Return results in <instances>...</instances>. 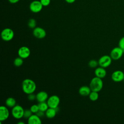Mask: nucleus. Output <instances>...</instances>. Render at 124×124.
Segmentation results:
<instances>
[{"instance_id": "5701e85b", "label": "nucleus", "mask_w": 124, "mask_h": 124, "mask_svg": "<svg viewBox=\"0 0 124 124\" xmlns=\"http://www.w3.org/2000/svg\"><path fill=\"white\" fill-rule=\"evenodd\" d=\"M98 64V62L95 60H92L88 62L89 66L91 68H95Z\"/></svg>"}, {"instance_id": "aec40b11", "label": "nucleus", "mask_w": 124, "mask_h": 124, "mask_svg": "<svg viewBox=\"0 0 124 124\" xmlns=\"http://www.w3.org/2000/svg\"><path fill=\"white\" fill-rule=\"evenodd\" d=\"M89 97L91 101H96L99 97V94L98 92L92 91L89 95Z\"/></svg>"}, {"instance_id": "72a5a7b5", "label": "nucleus", "mask_w": 124, "mask_h": 124, "mask_svg": "<svg viewBox=\"0 0 124 124\" xmlns=\"http://www.w3.org/2000/svg\"></svg>"}, {"instance_id": "c85d7f7f", "label": "nucleus", "mask_w": 124, "mask_h": 124, "mask_svg": "<svg viewBox=\"0 0 124 124\" xmlns=\"http://www.w3.org/2000/svg\"><path fill=\"white\" fill-rule=\"evenodd\" d=\"M40 118L43 117V116H44L45 115V112L41 111V110H39L36 113Z\"/></svg>"}, {"instance_id": "0eeeda50", "label": "nucleus", "mask_w": 124, "mask_h": 124, "mask_svg": "<svg viewBox=\"0 0 124 124\" xmlns=\"http://www.w3.org/2000/svg\"><path fill=\"white\" fill-rule=\"evenodd\" d=\"M124 50L119 46L113 48L110 51V56L113 60L120 59L124 54Z\"/></svg>"}, {"instance_id": "7c9ffc66", "label": "nucleus", "mask_w": 124, "mask_h": 124, "mask_svg": "<svg viewBox=\"0 0 124 124\" xmlns=\"http://www.w3.org/2000/svg\"><path fill=\"white\" fill-rule=\"evenodd\" d=\"M66 2H67V3H70V4H71V3H74L75 1H76V0H64Z\"/></svg>"}, {"instance_id": "39448f33", "label": "nucleus", "mask_w": 124, "mask_h": 124, "mask_svg": "<svg viewBox=\"0 0 124 124\" xmlns=\"http://www.w3.org/2000/svg\"><path fill=\"white\" fill-rule=\"evenodd\" d=\"M46 102L49 108H56L58 107L60 102V99L57 95H53L48 98Z\"/></svg>"}, {"instance_id": "2f4dec72", "label": "nucleus", "mask_w": 124, "mask_h": 124, "mask_svg": "<svg viewBox=\"0 0 124 124\" xmlns=\"http://www.w3.org/2000/svg\"><path fill=\"white\" fill-rule=\"evenodd\" d=\"M17 124H24V123L23 122H18Z\"/></svg>"}, {"instance_id": "bb28decb", "label": "nucleus", "mask_w": 124, "mask_h": 124, "mask_svg": "<svg viewBox=\"0 0 124 124\" xmlns=\"http://www.w3.org/2000/svg\"><path fill=\"white\" fill-rule=\"evenodd\" d=\"M43 6H48L51 2V0H40Z\"/></svg>"}, {"instance_id": "9d476101", "label": "nucleus", "mask_w": 124, "mask_h": 124, "mask_svg": "<svg viewBox=\"0 0 124 124\" xmlns=\"http://www.w3.org/2000/svg\"><path fill=\"white\" fill-rule=\"evenodd\" d=\"M46 31L41 27H37L33 29V35L38 39H43L46 36Z\"/></svg>"}, {"instance_id": "dca6fc26", "label": "nucleus", "mask_w": 124, "mask_h": 124, "mask_svg": "<svg viewBox=\"0 0 124 124\" xmlns=\"http://www.w3.org/2000/svg\"><path fill=\"white\" fill-rule=\"evenodd\" d=\"M91 91L92 90L90 87H88L87 86H83L79 88L78 92L80 95L85 96L89 95Z\"/></svg>"}, {"instance_id": "f8f14e48", "label": "nucleus", "mask_w": 124, "mask_h": 124, "mask_svg": "<svg viewBox=\"0 0 124 124\" xmlns=\"http://www.w3.org/2000/svg\"><path fill=\"white\" fill-rule=\"evenodd\" d=\"M9 111L7 108L4 106H1L0 107V122L6 120L9 116Z\"/></svg>"}, {"instance_id": "f3484780", "label": "nucleus", "mask_w": 124, "mask_h": 124, "mask_svg": "<svg viewBox=\"0 0 124 124\" xmlns=\"http://www.w3.org/2000/svg\"><path fill=\"white\" fill-rule=\"evenodd\" d=\"M57 108H49L45 112V115L46 117L49 119L54 118L56 116L57 112Z\"/></svg>"}, {"instance_id": "9b49d317", "label": "nucleus", "mask_w": 124, "mask_h": 124, "mask_svg": "<svg viewBox=\"0 0 124 124\" xmlns=\"http://www.w3.org/2000/svg\"><path fill=\"white\" fill-rule=\"evenodd\" d=\"M31 54V51L29 47L26 46H21L18 50V56L22 59H26L28 58Z\"/></svg>"}, {"instance_id": "473e14b6", "label": "nucleus", "mask_w": 124, "mask_h": 124, "mask_svg": "<svg viewBox=\"0 0 124 124\" xmlns=\"http://www.w3.org/2000/svg\"><path fill=\"white\" fill-rule=\"evenodd\" d=\"M123 81H124V79H123Z\"/></svg>"}, {"instance_id": "f257e3e1", "label": "nucleus", "mask_w": 124, "mask_h": 124, "mask_svg": "<svg viewBox=\"0 0 124 124\" xmlns=\"http://www.w3.org/2000/svg\"><path fill=\"white\" fill-rule=\"evenodd\" d=\"M36 88L35 82L29 78L24 79L22 83V89L24 93L29 94L33 93Z\"/></svg>"}, {"instance_id": "cd10ccee", "label": "nucleus", "mask_w": 124, "mask_h": 124, "mask_svg": "<svg viewBox=\"0 0 124 124\" xmlns=\"http://www.w3.org/2000/svg\"><path fill=\"white\" fill-rule=\"evenodd\" d=\"M28 99L30 101H33L36 99V95H34L33 93L28 94Z\"/></svg>"}, {"instance_id": "2eb2a0df", "label": "nucleus", "mask_w": 124, "mask_h": 124, "mask_svg": "<svg viewBox=\"0 0 124 124\" xmlns=\"http://www.w3.org/2000/svg\"><path fill=\"white\" fill-rule=\"evenodd\" d=\"M94 74L96 77L102 79L106 77L107 75V71L105 68L100 66L95 69L94 71Z\"/></svg>"}, {"instance_id": "ddd939ff", "label": "nucleus", "mask_w": 124, "mask_h": 124, "mask_svg": "<svg viewBox=\"0 0 124 124\" xmlns=\"http://www.w3.org/2000/svg\"><path fill=\"white\" fill-rule=\"evenodd\" d=\"M48 98V94L45 91L38 92L36 95V99L38 102H46Z\"/></svg>"}, {"instance_id": "393cba45", "label": "nucleus", "mask_w": 124, "mask_h": 124, "mask_svg": "<svg viewBox=\"0 0 124 124\" xmlns=\"http://www.w3.org/2000/svg\"><path fill=\"white\" fill-rule=\"evenodd\" d=\"M32 114V112L31 111V110L30 109H26L24 110V116L25 118H29L31 115Z\"/></svg>"}, {"instance_id": "a878e982", "label": "nucleus", "mask_w": 124, "mask_h": 124, "mask_svg": "<svg viewBox=\"0 0 124 124\" xmlns=\"http://www.w3.org/2000/svg\"><path fill=\"white\" fill-rule=\"evenodd\" d=\"M119 46L124 51V36L122 37L119 40L118 43Z\"/></svg>"}, {"instance_id": "1a4fd4ad", "label": "nucleus", "mask_w": 124, "mask_h": 124, "mask_svg": "<svg viewBox=\"0 0 124 124\" xmlns=\"http://www.w3.org/2000/svg\"><path fill=\"white\" fill-rule=\"evenodd\" d=\"M124 78V73L121 70H116L111 75L112 80L116 82L123 81Z\"/></svg>"}, {"instance_id": "6e6552de", "label": "nucleus", "mask_w": 124, "mask_h": 124, "mask_svg": "<svg viewBox=\"0 0 124 124\" xmlns=\"http://www.w3.org/2000/svg\"><path fill=\"white\" fill-rule=\"evenodd\" d=\"M112 58L110 56L108 55H104L101 57L98 60V64L100 66L107 68L108 67L111 63Z\"/></svg>"}, {"instance_id": "4468645a", "label": "nucleus", "mask_w": 124, "mask_h": 124, "mask_svg": "<svg viewBox=\"0 0 124 124\" xmlns=\"http://www.w3.org/2000/svg\"><path fill=\"white\" fill-rule=\"evenodd\" d=\"M36 114H32L28 119V123L29 124H41V120Z\"/></svg>"}, {"instance_id": "a211bd4d", "label": "nucleus", "mask_w": 124, "mask_h": 124, "mask_svg": "<svg viewBox=\"0 0 124 124\" xmlns=\"http://www.w3.org/2000/svg\"><path fill=\"white\" fill-rule=\"evenodd\" d=\"M5 104L7 107L9 108H13L16 105V100L13 97H8L5 101Z\"/></svg>"}, {"instance_id": "7ed1b4c3", "label": "nucleus", "mask_w": 124, "mask_h": 124, "mask_svg": "<svg viewBox=\"0 0 124 124\" xmlns=\"http://www.w3.org/2000/svg\"><path fill=\"white\" fill-rule=\"evenodd\" d=\"M24 109L19 105H16L15 107L12 108L11 112L13 117L16 119H20L23 117Z\"/></svg>"}, {"instance_id": "6ab92c4d", "label": "nucleus", "mask_w": 124, "mask_h": 124, "mask_svg": "<svg viewBox=\"0 0 124 124\" xmlns=\"http://www.w3.org/2000/svg\"><path fill=\"white\" fill-rule=\"evenodd\" d=\"M39 110L46 112V110L49 108V107L48 106V104L47 102H39V104H38Z\"/></svg>"}, {"instance_id": "423d86ee", "label": "nucleus", "mask_w": 124, "mask_h": 124, "mask_svg": "<svg viewBox=\"0 0 124 124\" xmlns=\"http://www.w3.org/2000/svg\"><path fill=\"white\" fill-rule=\"evenodd\" d=\"M43 6L40 0H35L31 1L30 4L29 8L31 12L34 13L40 12L43 9Z\"/></svg>"}, {"instance_id": "b1692460", "label": "nucleus", "mask_w": 124, "mask_h": 124, "mask_svg": "<svg viewBox=\"0 0 124 124\" xmlns=\"http://www.w3.org/2000/svg\"><path fill=\"white\" fill-rule=\"evenodd\" d=\"M30 110L32 112V113L36 114L39 110V107L38 105H33L30 108Z\"/></svg>"}, {"instance_id": "c756f323", "label": "nucleus", "mask_w": 124, "mask_h": 124, "mask_svg": "<svg viewBox=\"0 0 124 124\" xmlns=\"http://www.w3.org/2000/svg\"><path fill=\"white\" fill-rule=\"evenodd\" d=\"M20 0H8V1H9L10 3H12V4H15L17 3Z\"/></svg>"}, {"instance_id": "4be33fe9", "label": "nucleus", "mask_w": 124, "mask_h": 124, "mask_svg": "<svg viewBox=\"0 0 124 124\" xmlns=\"http://www.w3.org/2000/svg\"><path fill=\"white\" fill-rule=\"evenodd\" d=\"M28 25L30 28L34 29L36 25V21L35 19L34 18L30 19L28 22Z\"/></svg>"}, {"instance_id": "f03ea898", "label": "nucleus", "mask_w": 124, "mask_h": 124, "mask_svg": "<svg viewBox=\"0 0 124 124\" xmlns=\"http://www.w3.org/2000/svg\"><path fill=\"white\" fill-rule=\"evenodd\" d=\"M89 87L92 91L97 92L100 91L103 87V82L102 78L97 77L93 78L91 80Z\"/></svg>"}, {"instance_id": "412c9836", "label": "nucleus", "mask_w": 124, "mask_h": 124, "mask_svg": "<svg viewBox=\"0 0 124 124\" xmlns=\"http://www.w3.org/2000/svg\"><path fill=\"white\" fill-rule=\"evenodd\" d=\"M23 59H22V58L18 57L16 58L14 61V64L15 66H16V67H19L20 66H21L22 65V64L23 63Z\"/></svg>"}, {"instance_id": "20e7f679", "label": "nucleus", "mask_w": 124, "mask_h": 124, "mask_svg": "<svg viewBox=\"0 0 124 124\" xmlns=\"http://www.w3.org/2000/svg\"><path fill=\"white\" fill-rule=\"evenodd\" d=\"M14 36V32L10 28H5L1 32V37L5 41H10Z\"/></svg>"}]
</instances>
